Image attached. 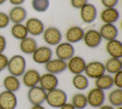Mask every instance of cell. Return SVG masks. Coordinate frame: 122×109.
I'll use <instances>...</instances> for the list:
<instances>
[{
  "label": "cell",
  "mask_w": 122,
  "mask_h": 109,
  "mask_svg": "<svg viewBox=\"0 0 122 109\" xmlns=\"http://www.w3.org/2000/svg\"><path fill=\"white\" fill-rule=\"evenodd\" d=\"M67 94L62 89L56 88L47 92L46 101L49 106L54 108H60L67 102Z\"/></svg>",
  "instance_id": "obj_1"
},
{
  "label": "cell",
  "mask_w": 122,
  "mask_h": 109,
  "mask_svg": "<svg viewBox=\"0 0 122 109\" xmlns=\"http://www.w3.org/2000/svg\"><path fill=\"white\" fill-rule=\"evenodd\" d=\"M10 75L19 77L26 71V61L21 55L15 54L9 59L7 67Z\"/></svg>",
  "instance_id": "obj_2"
},
{
  "label": "cell",
  "mask_w": 122,
  "mask_h": 109,
  "mask_svg": "<svg viewBox=\"0 0 122 109\" xmlns=\"http://www.w3.org/2000/svg\"><path fill=\"white\" fill-rule=\"evenodd\" d=\"M47 92L39 85L29 88L27 93L29 101L32 105H42L46 101Z\"/></svg>",
  "instance_id": "obj_3"
},
{
  "label": "cell",
  "mask_w": 122,
  "mask_h": 109,
  "mask_svg": "<svg viewBox=\"0 0 122 109\" xmlns=\"http://www.w3.org/2000/svg\"><path fill=\"white\" fill-rule=\"evenodd\" d=\"M86 96L88 104L95 108H98L103 105L105 100L104 91L96 87L90 90Z\"/></svg>",
  "instance_id": "obj_4"
},
{
  "label": "cell",
  "mask_w": 122,
  "mask_h": 109,
  "mask_svg": "<svg viewBox=\"0 0 122 109\" xmlns=\"http://www.w3.org/2000/svg\"><path fill=\"white\" fill-rule=\"evenodd\" d=\"M105 72L104 64L98 61H93L86 64L84 72L88 78L96 79Z\"/></svg>",
  "instance_id": "obj_5"
},
{
  "label": "cell",
  "mask_w": 122,
  "mask_h": 109,
  "mask_svg": "<svg viewBox=\"0 0 122 109\" xmlns=\"http://www.w3.org/2000/svg\"><path fill=\"white\" fill-rule=\"evenodd\" d=\"M52 51L47 46L38 47L32 54L33 61L38 64H45L49 62L52 56Z\"/></svg>",
  "instance_id": "obj_6"
},
{
  "label": "cell",
  "mask_w": 122,
  "mask_h": 109,
  "mask_svg": "<svg viewBox=\"0 0 122 109\" xmlns=\"http://www.w3.org/2000/svg\"><path fill=\"white\" fill-rule=\"evenodd\" d=\"M43 38L48 45L55 46L61 43L62 40V34L59 29L51 26L44 30L43 33Z\"/></svg>",
  "instance_id": "obj_7"
},
{
  "label": "cell",
  "mask_w": 122,
  "mask_h": 109,
  "mask_svg": "<svg viewBox=\"0 0 122 109\" xmlns=\"http://www.w3.org/2000/svg\"><path fill=\"white\" fill-rule=\"evenodd\" d=\"M18 99L15 93L4 90L0 93V108L1 109H15Z\"/></svg>",
  "instance_id": "obj_8"
},
{
  "label": "cell",
  "mask_w": 122,
  "mask_h": 109,
  "mask_svg": "<svg viewBox=\"0 0 122 109\" xmlns=\"http://www.w3.org/2000/svg\"><path fill=\"white\" fill-rule=\"evenodd\" d=\"M74 53L73 46L68 42L60 43L55 48V54L57 58L65 61L74 55Z\"/></svg>",
  "instance_id": "obj_9"
},
{
  "label": "cell",
  "mask_w": 122,
  "mask_h": 109,
  "mask_svg": "<svg viewBox=\"0 0 122 109\" xmlns=\"http://www.w3.org/2000/svg\"><path fill=\"white\" fill-rule=\"evenodd\" d=\"M68 61L67 69L74 75L82 74L84 72L87 63L81 56L73 55Z\"/></svg>",
  "instance_id": "obj_10"
},
{
  "label": "cell",
  "mask_w": 122,
  "mask_h": 109,
  "mask_svg": "<svg viewBox=\"0 0 122 109\" xmlns=\"http://www.w3.org/2000/svg\"><path fill=\"white\" fill-rule=\"evenodd\" d=\"M59 83L56 75L47 72L41 76L39 85L48 92L58 87Z\"/></svg>",
  "instance_id": "obj_11"
},
{
  "label": "cell",
  "mask_w": 122,
  "mask_h": 109,
  "mask_svg": "<svg viewBox=\"0 0 122 109\" xmlns=\"http://www.w3.org/2000/svg\"><path fill=\"white\" fill-rule=\"evenodd\" d=\"M41 75L35 69L26 70L22 76V81L24 85L29 88L39 85Z\"/></svg>",
  "instance_id": "obj_12"
},
{
  "label": "cell",
  "mask_w": 122,
  "mask_h": 109,
  "mask_svg": "<svg viewBox=\"0 0 122 109\" xmlns=\"http://www.w3.org/2000/svg\"><path fill=\"white\" fill-rule=\"evenodd\" d=\"M45 68L47 72L56 75L63 72L67 69V62L58 58L51 59L45 64Z\"/></svg>",
  "instance_id": "obj_13"
},
{
  "label": "cell",
  "mask_w": 122,
  "mask_h": 109,
  "mask_svg": "<svg viewBox=\"0 0 122 109\" xmlns=\"http://www.w3.org/2000/svg\"><path fill=\"white\" fill-rule=\"evenodd\" d=\"M83 40L87 47L95 48L101 44L102 37L99 31L95 29H90L85 33Z\"/></svg>",
  "instance_id": "obj_14"
},
{
  "label": "cell",
  "mask_w": 122,
  "mask_h": 109,
  "mask_svg": "<svg viewBox=\"0 0 122 109\" xmlns=\"http://www.w3.org/2000/svg\"><path fill=\"white\" fill-rule=\"evenodd\" d=\"M25 26L28 33L33 36H39L43 33L44 25L42 22L36 18H29L26 22Z\"/></svg>",
  "instance_id": "obj_15"
},
{
  "label": "cell",
  "mask_w": 122,
  "mask_h": 109,
  "mask_svg": "<svg viewBox=\"0 0 122 109\" xmlns=\"http://www.w3.org/2000/svg\"><path fill=\"white\" fill-rule=\"evenodd\" d=\"M97 15V9L92 4L87 3L81 9L80 16L81 20L85 23L92 22L96 19Z\"/></svg>",
  "instance_id": "obj_16"
},
{
  "label": "cell",
  "mask_w": 122,
  "mask_h": 109,
  "mask_svg": "<svg viewBox=\"0 0 122 109\" xmlns=\"http://www.w3.org/2000/svg\"><path fill=\"white\" fill-rule=\"evenodd\" d=\"M85 32L83 29L78 26H73L69 28L65 34L68 42L74 44L83 40Z\"/></svg>",
  "instance_id": "obj_17"
},
{
  "label": "cell",
  "mask_w": 122,
  "mask_h": 109,
  "mask_svg": "<svg viewBox=\"0 0 122 109\" xmlns=\"http://www.w3.org/2000/svg\"><path fill=\"white\" fill-rule=\"evenodd\" d=\"M100 33L102 39L107 41L116 39L118 35V30L116 26L112 23H104L100 28Z\"/></svg>",
  "instance_id": "obj_18"
},
{
  "label": "cell",
  "mask_w": 122,
  "mask_h": 109,
  "mask_svg": "<svg viewBox=\"0 0 122 109\" xmlns=\"http://www.w3.org/2000/svg\"><path fill=\"white\" fill-rule=\"evenodd\" d=\"M106 50L111 57L121 58L122 57V43L116 39L108 41Z\"/></svg>",
  "instance_id": "obj_19"
},
{
  "label": "cell",
  "mask_w": 122,
  "mask_h": 109,
  "mask_svg": "<svg viewBox=\"0 0 122 109\" xmlns=\"http://www.w3.org/2000/svg\"><path fill=\"white\" fill-rule=\"evenodd\" d=\"M8 15L10 21L13 23H20L26 19L27 12L23 7L15 6L10 10Z\"/></svg>",
  "instance_id": "obj_20"
},
{
  "label": "cell",
  "mask_w": 122,
  "mask_h": 109,
  "mask_svg": "<svg viewBox=\"0 0 122 109\" xmlns=\"http://www.w3.org/2000/svg\"><path fill=\"white\" fill-rule=\"evenodd\" d=\"M100 17L104 23L113 24L118 20L120 13L118 10L114 7L106 8L101 12Z\"/></svg>",
  "instance_id": "obj_21"
},
{
  "label": "cell",
  "mask_w": 122,
  "mask_h": 109,
  "mask_svg": "<svg viewBox=\"0 0 122 109\" xmlns=\"http://www.w3.org/2000/svg\"><path fill=\"white\" fill-rule=\"evenodd\" d=\"M38 47V44L36 40L30 37H27L20 40V48L21 51L27 54H32Z\"/></svg>",
  "instance_id": "obj_22"
},
{
  "label": "cell",
  "mask_w": 122,
  "mask_h": 109,
  "mask_svg": "<svg viewBox=\"0 0 122 109\" xmlns=\"http://www.w3.org/2000/svg\"><path fill=\"white\" fill-rule=\"evenodd\" d=\"M3 85L6 90L15 93L20 89V82L18 77L10 75L4 78Z\"/></svg>",
  "instance_id": "obj_23"
},
{
  "label": "cell",
  "mask_w": 122,
  "mask_h": 109,
  "mask_svg": "<svg viewBox=\"0 0 122 109\" xmlns=\"http://www.w3.org/2000/svg\"><path fill=\"white\" fill-rule=\"evenodd\" d=\"M95 87L103 91L111 89L113 86L112 76L105 73L95 79Z\"/></svg>",
  "instance_id": "obj_24"
},
{
  "label": "cell",
  "mask_w": 122,
  "mask_h": 109,
  "mask_svg": "<svg viewBox=\"0 0 122 109\" xmlns=\"http://www.w3.org/2000/svg\"><path fill=\"white\" fill-rule=\"evenodd\" d=\"M105 71L110 74L115 73L122 71V62L121 58L111 57L104 64Z\"/></svg>",
  "instance_id": "obj_25"
},
{
  "label": "cell",
  "mask_w": 122,
  "mask_h": 109,
  "mask_svg": "<svg viewBox=\"0 0 122 109\" xmlns=\"http://www.w3.org/2000/svg\"><path fill=\"white\" fill-rule=\"evenodd\" d=\"M72 84L73 87L78 90H85L89 86V78L82 73L75 75L72 79Z\"/></svg>",
  "instance_id": "obj_26"
},
{
  "label": "cell",
  "mask_w": 122,
  "mask_h": 109,
  "mask_svg": "<svg viewBox=\"0 0 122 109\" xmlns=\"http://www.w3.org/2000/svg\"><path fill=\"white\" fill-rule=\"evenodd\" d=\"M111 105L114 107H121L122 105V88H116L112 90L108 96Z\"/></svg>",
  "instance_id": "obj_27"
},
{
  "label": "cell",
  "mask_w": 122,
  "mask_h": 109,
  "mask_svg": "<svg viewBox=\"0 0 122 109\" xmlns=\"http://www.w3.org/2000/svg\"><path fill=\"white\" fill-rule=\"evenodd\" d=\"M11 33L15 38L21 40L28 36V32L25 25L20 23H15L11 28Z\"/></svg>",
  "instance_id": "obj_28"
},
{
  "label": "cell",
  "mask_w": 122,
  "mask_h": 109,
  "mask_svg": "<svg viewBox=\"0 0 122 109\" xmlns=\"http://www.w3.org/2000/svg\"><path fill=\"white\" fill-rule=\"evenodd\" d=\"M71 103L76 109H84L88 104L86 95L82 93L74 94L71 98Z\"/></svg>",
  "instance_id": "obj_29"
},
{
  "label": "cell",
  "mask_w": 122,
  "mask_h": 109,
  "mask_svg": "<svg viewBox=\"0 0 122 109\" xmlns=\"http://www.w3.org/2000/svg\"><path fill=\"white\" fill-rule=\"evenodd\" d=\"M31 5L35 11L39 12L46 11L50 6L49 0H32Z\"/></svg>",
  "instance_id": "obj_30"
},
{
  "label": "cell",
  "mask_w": 122,
  "mask_h": 109,
  "mask_svg": "<svg viewBox=\"0 0 122 109\" xmlns=\"http://www.w3.org/2000/svg\"><path fill=\"white\" fill-rule=\"evenodd\" d=\"M112 78L113 86H115L116 88H122V71L114 74Z\"/></svg>",
  "instance_id": "obj_31"
},
{
  "label": "cell",
  "mask_w": 122,
  "mask_h": 109,
  "mask_svg": "<svg viewBox=\"0 0 122 109\" xmlns=\"http://www.w3.org/2000/svg\"><path fill=\"white\" fill-rule=\"evenodd\" d=\"M10 22L9 15L5 12L0 11V29L6 27L9 25Z\"/></svg>",
  "instance_id": "obj_32"
},
{
  "label": "cell",
  "mask_w": 122,
  "mask_h": 109,
  "mask_svg": "<svg viewBox=\"0 0 122 109\" xmlns=\"http://www.w3.org/2000/svg\"><path fill=\"white\" fill-rule=\"evenodd\" d=\"M8 61V57L3 53H0V72L7 68Z\"/></svg>",
  "instance_id": "obj_33"
},
{
  "label": "cell",
  "mask_w": 122,
  "mask_h": 109,
  "mask_svg": "<svg viewBox=\"0 0 122 109\" xmlns=\"http://www.w3.org/2000/svg\"><path fill=\"white\" fill-rule=\"evenodd\" d=\"M88 0H71V6L75 9H81L87 3Z\"/></svg>",
  "instance_id": "obj_34"
},
{
  "label": "cell",
  "mask_w": 122,
  "mask_h": 109,
  "mask_svg": "<svg viewBox=\"0 0 122 109\" xmlns=\"http://www.w3.org/2000/svg\"><path fill=\"white\" fill-rule=\"evenodd\" d=\"M102 4L106 8L114 7L118 3L119 0H101Z\"/></svg>",
  "instance_id": "obj_35"
},
{
  "label": "cell",
  "mask_w": 122,
  "mask_h": 109,
  "mask_svg": "<svg viewBox=\"0 0 122 109\" xmlns=\"http://www.w3.org/2000/svg\"><path fill=\"white\" fill-rule=\"evenodd\" d=\"M7 42L5 37L0 34V53H2L6 47Z\"/></svg>",
  "instance_id": "obj_36"
},
{
  "label": "cell",
  "mask_w": 122,
  "mask_h": 109,
  "mask_svg": "<svg viewBox=\"0 0 122 109\" xmlns=\"http://www.w3.org/2000/svg\"><path fill=\"white\" fill-rule=\"evenodd\" d=\"M59 109H76L75 108L71 103L66 102Z\"/></svg>",
  "instance_id": "obj_37"
},
{
  "label": "cell",
  "mask_w": 122,
  "mask_h": 109,
  "mask_svg": "<svg viewBox=\"0 0 122 109\" xmlns=\"http://www.w3.org/2000/svg\"><path fill=\"white\" fill-rule=\"evenodd\" d=\"M25 0H9L10 2L14 5L19 6L20 5L22 4Z\"/></svg>",
  "instance_id": "obj_38"
},
{
  "label": "cell",
  "mask_w": 122,
  "mask_h": 109,
  "mask_svg": "<svg viewBox=\"0 0 122 109\" xmlns=\"http://www.w3.org/2000/svg\"><path fill=\"white\" fill-rule=\"evenodd\" d=\"M98 109H115L114 107L112 106L111 105H102Z\"/></svg>",
  "instance_id": "obj_39"
},
{
  "label": "cell",
  "mask_w": 122,
  "mask_h": 109,
  "mask_svg": "<svg viewBox=\"0 0 122 109\" xmlns=\"http://www.w3.org/2000/svg\"><path fill=\"white\" fill-rule=\"evenodd\" d=\"M30 109H46L45 108L42 106V105H32Z\"/></svg>",
  "instance_id": "obj_40"
},
{
  "label": "cell",
  "mask_w": 122,
  "mask_h": 109,
  "mask_svg": "<svg viewBox=\"0 0 122 109\" xmlns=\"http://www.w3.org/2000/svg\"><path fill=\"white\" fill-rule=\"evenodd\" d=\"M6 1V0H0V5L3 4Z\"/></svg>",
  "instance_id": "obj_41"
},
{
  "label": "cell",
  "mask_w": 122,
  "mask_h": 109,
  "mask_svg": "<svg viewBox=\"0 0 122 109\" xmlns=\"http://www.w3.org/2000/svg\"><path fill=\"white\" fill-rule=\"evenodd\" d=\"M116 109H122V107H117V108Z\"/></svg>",
  "instance_id": "obj_42"
},
{
  "label": "cell",
  "mask_w": 122,
  "mask_h": 109,
  "mask_svg": "<svg viewBox=\"0 0 122 109\" xmlns=\"http://www.w3.org/2000/svg\"><path fill=\"white\" fill-rule=\"evenodd\" d=\"M0 109H1V108H0Z\"/></svg>",
  "instance_id": "obj_43"
}]
</instances>
